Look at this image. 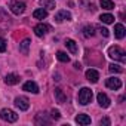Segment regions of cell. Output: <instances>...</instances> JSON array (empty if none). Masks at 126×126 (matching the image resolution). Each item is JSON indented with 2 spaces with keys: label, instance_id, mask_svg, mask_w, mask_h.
<instances>
[{
  "label": "cell",
  "instance_id": "cell-4",
  "mask_svg": "<svg viewBox=\"0 0 126 126\" xmlns=\"http://www.w3.org/2000/svg\"><path fill=\"white\" fill-rule=\"evenodd\" d=\"M25 3L24 2H18V0H12V2L9 3V9L12 11V14L15 15H21L25 12Z\"/></svg>",
  "mask_w": 126,
  "mask_h": 126
},
{
  "label": "cell",
  "instance_id": "cell-10",
  "mask_svg": "<svg viewBox=\"0 0 126 126\" xmlns=\"http://www.w3.org/2000/svg\"><path fill=\"white\" fill-rule=\"evenodd\" d=\"M70 21L71 19V14L70 12H67V11H59V12H56V15H55V21L56 22H62V21Z\"/></svg>",
  "mask_w": 126,
  "mask_h": 126
},
{
  "label": "cell",
  "instance_id": "cell-18",
  "mask_svg": "<svg viewBox=\"0 0 126 126\" xmlns=\"http://www.w3.org/2000/svg\"><path fill=\"white\" fill-rule=\"evenodd\" d=\"M33 16H34L36 19H45V18L47 16V11H46V9H43V8L36 9V11L33 12Z\"/></svg>",
  "mask_w": 126,
  "mask_h": 126
},
{
  "label": "cell",
  "instance_id": "cell-26",
  "mask_svg": "<svg viewBox=\"0 0 126 126\" xmlns=\"http://www.w3.org/2000/svg\"><path fill=\"white\" fill-rule=\"evenodd\" d=\"M6 46H8L6 40H5L3 37H0V52H5V50H6Z\"/></svg>",
  "mask_w": 126,
  "mask_h": 126
},
{
  "label": "cell",
  "instance_id": "cell-20",
  "mask_svg": "<svg viewBox=\"0 0 126 126\" xmlns=\"http://www.w3.org/2000/svg\"><path fill=\"white\" fill-rule=\"evenodd\" d=\"M99 21L104 22V24H113V22H114V16H113L111 14H102V15L99 16Z\"/></svg>",
  "mask_w": 126,
  "mask_h": 126
},
{
  "label": "cell",
  "instance_id": "cell-22",
  "mask_svg": "<svg viewBox=\"0 0 126 126\" xmlns=\"http://www.w3.org/2000/svg\"><path fill=\"white\" fill-rule=\"evenodd\" d=\"M40 5L43 8L52 11V9H55V0H40Z\"/></svg>",
  "mask_w": 126,
  "mask_h": 126
},
{
  "label": "cell",
  "instance_id": "cell-7",
  "mask_svg": "<svg viewBox=\"0 0 126 126\" xmlns=\"http://www.w3.org/2000/svg\"><path fill=\"white\" fill-rule=\"evenodd\" d=\"M22 91H25V92H31V94H39V86H37L36 82L28 80V82H25V83L22 85Z\"/></svg>",
  "mask_w": 126,
  "mask_h": 126
},
{
  "label": "cell",
  "instance_id": "cell-27",
  "mask_svg": "<svg viewBox=\"0 0 126 126\" xmlns=\"http://www.w3.org/2000/svg\"><path fill=\"white\" fill-rule=\"evenodd\" d=\"M50 117H52L53 120H58V119L61 117V114H59L58 110H52V111H50Z\"/></svg>",
  "mask_w": 126,
  "mask_h": 126
},
{
  "label": "cell",
  "instance_id": "cell-28",
  "mask_svg": "<svg viewBox=\"0 0 126 126\" xmlns=\"http://www.w3.org/2000/svg\"><path fill=\"white\" fill-rule=\"evenodd\" d=\"M99 31H101V34H102L104 37H108V30H107V28L101 27V28H99Z\"/></svg>",
  "mask_w": 126,
  "mask_h": 126
},
{
  "label": "cell",
  "instance_id": "cell-24",
  "mask_svg": "<svg viewBox=\"0 0 126 126\" xmlns=\"http://www.w3.org/2000/svg\"><path fill=\"white\" fill-rule=\"evenodd\" d=\"M56 58H58V61H61V62H68V61H70V56H68L65 52H62V50H58V52H56Z\"/></svg>",
  "mask_w": 126,
  "mask_h": 126
},
{
  "label": "cell",
  "instance_id": "cell-11",
  "mask_svg": "<svg viewBox=\"0 0 126 126\" xmlns=\"http://www.w3.org/2000/svg\"><path fill=\"white\" fill-rule=\"evenodd\" d=\"M86 79H88L91 83H96V82L99 80V73H98L96 70H94V68H89V70L86 71Z\"/></svg>",
  "mask_w": 126,
  "mask_h": 126
},
{
  "label": "cell",
  "instance_id": "cell-3",
  "mask_svg": "<svg viewBox=\"0 0 126 126\" xmlns=\"http://www.w3.org/2000/svg\"><path fill=\"white\" fill-rule=\"evenodd\" d=\"M0 119H3L5 122H9V123H14L18 120V114L9 108H3V110H0Z\"/></svg>",
  "mask_w": 126,
  "mask_h": 126
},
{
  "label": "cell",
  "instance_id": "cell-8",
  "mask_svg": "<svg viewBox=\"0 0 126 126\" xmlns=\"http://www.w3.org/2000/svg\"><path fill=\"white\" fill-rule=\"evenodd\" d=\"M105 85H107V88H110V89H113V91H117V89L122 88V82H120V79H116V77H110V79H107V80H105Z\"/></svg>",
  "mask_w": 126,
  "mask_h": 126
},
{
  "label": "cell",
  "instance_id": "cell-14",
  "mask_svg": "<svg viewBox=\"0 0 126 126\" xmlns=\"http://www.w3.org/2000/svg\"><path fill=\"white\" fill-rule=\"evenodd\" d=\"M125 34H126V30H125L123 24H116V25H114V36H116L117 39H123Z\"/></svg>",
  "mask_w": 126,
  "mask_h": 126
},
{
  "label": "cell",
  "instance_id": "cell-6",
  "mask_svg": "<svg viewBox=\"0 0 126 126\" xmlns=\"http://www.w3.org/2000/svg\"><path fill=\"white\" fill-rule=\"evenodd\" d=\"M14 104H15V107L19 108L21 111H25V110H28V107H30V101H28V98H25V96H18V98H15Z\"/></svg>",
  "mask_w": 126,
  "mask_h": 126
},
{
  "label": "cell",
  "instance_id": "cell-19",
  "mask_svg": "<svg viewBox=\"0 0 126 126\" xmlns=\"http://www.w3.org/2000/svg\"><path fill=\"white\" fill-rule=\"evenodd\" d=\"M65 46H67V49L71 52V53H77V43L74 42V40H71V39H68V40H65Z\"/></svg>",
  "mask_w": 126,
  "mask_h": 126
},
{
  "label": "cell",
  "instance_id": "cell-17",
  "mask_svg": "<svg viewBox=\"0 0 126 126\" xmlns=\"http://www.w3.org/2000/svg\"><path fill=\"white\" fill-rule=\"evenodd\" d=\"M53 94H55V98H56V101H58L59 104H62V102H65V99H67V96L64 95V92H62V89H59V88H56V89L53 91Z\"/></svg>",
  "mask_w": 126,
  "mask_h": 126
},
{
  "label": "cell",
  "instance_id": "cell-21",
  "mask_svg": "<svg viewBox=\"0 0 126 126\" xmlns=\"http://www.w3.org/2000/svg\"><path fill=\"white\" fill-rule=\"evenodd\" d=\"M99 5H101V8L105 9V11H111V9H114V3L111 2V0H99Z\"/></svg>",
  "mask_w": 126,
  "mask_h": 126
},
{
  "label": "cell",
  "instance_id": "cell-13",
  "mask_svg": "<svg viewBox=\"0 0 126 126\" xmlns=\"http://www.w3.org/2000/svg\"><path fill=\"white\" fill-rule=\"evenodd\" d=\"M19 76L18 74H15V73H11V74H8L6 77H5V83L6 85H9V86H12V85H16V83H19Z\"/></svg>",
  "mask_w": 126,
  "mask_h": 126
},
{
  "label": "cell",
  "instance_id": "cell-16",
  "mask_svg": "<svg viewBox=\"0 0 126 126\" xmlns=\"http://www.w3.org/2000/svg\"><path fill=\"white\" fill-rule=\"evenodd\" d=\"M30 45H31V40H30V39H24V40L19 43V52L24 53V55H27V53H28V47H30Z\"/></svg>",
  "mask_w": 126,
  "mask_h": 126
},
{
  "label": "cell",
  "instance_id": "cell-9",
  "mask_svg": "<svg viewBox=\"0 0 126 126\" xmlns=\"http://www.w3.org/2000/svg\"><path fill=\"white\" fill-rule=\"evenodd\" d=\"M96 99H98V104H99L102 108H108V107H110V98L107 96V94L99 92V94L96 95Z\"/></svg>",
  "mask_w": 126,
  "mask_h": 126
},
{
  "label": "cell",
  "instance_id": "cell-2",
  "mask_svg": "<svg viewBox=\"0 0 126 126\" xmlns=\"http://www.w3.org/2000/svg\"><path fill=\"white\" fill-rule=\"evenodd\" d=\"M92 98H94V94H92V91H91L89 88H82V89L79 91V95H77V101H79V104H82V105H88V104L92 101Z\"/></svg>",
  "mask_w": 126,
  "mask_h": 126
},
{
  "label": "cell",
  "instance_id": "cell-5",
  "mask_svg": "<svg viewBox=\"0 0 126 126\" xmlns=\"http://www.w3.org/2000/svg\"><path fill=\"white\" fill-rule=\"evenodd\" d=\"M50 30H52V28H50V25L40 22V24H37V25L34 27V34H36L37 37H43V36H46Z\"/></svg>",
  "mask_w": 126,
  "mask_h": 126
},
{
  "label": "cell",
  "instance_id": "cell-12",
  "mask_svg": "<svg viewBox=\"0 0 126 126\" xmlns=\"http://www.w3.org/2000/svg\"><path fill=\"white\" fill-rule=\"evenodd\" d=\"M34 123H36V125H49V123H50V119L47 117V114L39 113V114L36 116V119H34Z\"/></svg>",
  "mask_w": 126,
  "mask_h": 126
},
{
  "label": "cell",
  "instance_id": "cell-1",
  "mask_svg": "<svg viewBox=\"0 0 126 126\" xmlns=\"http://www.w3.org/2000/svg\"><path fill=\"white\" fill-rule=\"evenodd\" d=\"M108 56L113 58L114 61L126 62V52H125L120 46H110V47H108Z\"/></svg>",
  "mask_w": 126,
  "mask_h": 126
},
{
  "label": "cell",
  "instance_id": "cell-30",
  "mask_svg": "<svg viewBox=\"0 0 126 126\" xmlns=\"http://www.w3.org/2000/svg\"><path fill=\"white\" fill-rule=\"evenodd\" d=\"M74 67H76L77 70H80V68H82V67H80V64H79V62H76V64H74Z\"/></svg>",
  "mask_w": 126,
  "mask_h": 126
},
{
  "label": "cell",
  "instance_id": "cell-23",
  "mask_svg": "<svg viewBox=\"0 0 126 126\" xmlns=\"http://www.w3.org/2000/svg\"><path fill=\"white\" fill-rule=\"evenodd\" d=\"M94 34H95V27L94 25H86L83 28V36L85 37H92Z\"/></svg>",
  "mask_w": 126,
  "mask_h": 126
},
{
  "label": "cell",
  "instance_id": "cell-29",
  "mask_svg": "<svg viewBox=\"0 0 126 126\" xmlns=\"http://www.w3.org/2000/svg\"><path fill=\"white\" fill-rule=\"evenodd\" d=\"M99 125H110V119L108 117H104V119H101V122H99Z\"/></svg>",
  "mask_w": 126,
  "mask_h": 126
},
{
  "label": "cell",
  "instance_id": "cell-15",
  "mask_svg": "<svg viewBox=\"0 0 126 126\" xmlns=\"http://www.w3.org/2000/svg\"><path fill=\"white\" fill-rule=\"evenodd\" d=\"M76 123L83 125V126L91 125V117H89L88 114H77V116H76Z\"/></svg>",
  "mask_w": 126,
  "mask_h": 126
},
{
  "label": "cell",
  "instance_id": "cell-25",
  "mask_svg": "<svg viewBox=\"0 0 126 126\" xmlns=\"http://www.w3.org/2000/svg\"><path fill=\"white\" fill-rule=\"evenodd\" d=\"M108 70H110L111 73H122V71H123V68H122L120 65H117V64H110V65H108Z\"/></svg>",
  "mask_w": 126,
  "mask_h": 126
}]
</instances>
